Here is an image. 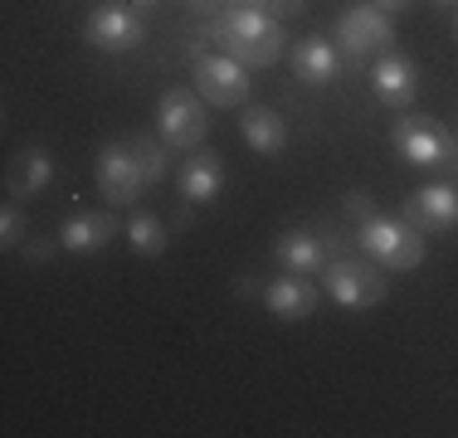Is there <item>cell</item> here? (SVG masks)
Wrapping results in <instances>:
<instances>
[{"label": "cell", "instance_id": "9a60e30c", "mask_svg": "<svg viewBox=\"0 0 458 438\" xmlns=\"http://www.w3.org/2000/svg\"><path fill=\"white\" fill-rule=\"evenodd\" d=\"M54 181V156L49 147H39V141H30L25 151H20L15 161H10L5 171V195L10 200H35V195H45Z\"/></svg>", "mask_w": 458, "mask_h": 438}, {"label": "cell", "instance_id": "4316f807", "mask_svg": "<svg viewBox=\"0 0 458 438\" xmlns=\"http://www.w3.org/2000/svg\"><path fill=\"white\" fill-rule=\"evenodd\" d=\"M234 5H264V0H234Z\"/></svg>", "mask_w": 458, "mask_h": 438}, {"label": "cell", "instance_id": "e0dca14e", "mask_svg": "<svg viewBox=\"0 0 458 438\" xmlns=\"http://www.w3.org/2000/svg\"><path fill=\"white\" fill-rule=\"evenodd\" d=\"M336 69H342V54H336V44L327 35H308L293 44V73L308 88H327L336 79Z\"/></svg>", "mask_w": 458, "mask_h": 438}, {"label": "cell", "instance_id": "484cf974", "mask_svg": "<svg viewBox=\"0 0 458 438\" xmlns=\"http://www.w3.org/2000/svg\"><path fill=\"white\" fill-rule=\"evenodd\" d=\"M123 5H137V10H151V5H161V0H123Z\"/></svg>", "mask_w": 458, "mask_h": 438}, {"label": "cell", "instance_id": "6da1fadb", "mask_svg": "<svg viewBox=\"0 0 458 438\" xmlns=\"http://www.w3.org/2000/svg\"><path fill=\"white\" fill-rule=\"evenodd\" d=\"M200 44H215L220 54L244 63V69H268V63L283 59L288 35H283V20H274L264 5H225L220 15L205 20L200 35L185 49H200Z\"/></svg>", "mask_w": 458, "mask_h": 438}, {"label": "cell", "instance_id": "8992f818", "mask_svg": "<svg viewBox=\"0 0 458 438\" xmlns=\"http://www.w3.org/2000/svg\"><path fill=\"white\" fill-rule=\"evenodd\" d=\"M390 141H395V151L410 161V166H424V171L458 166V141H454L439 122H434V117H424V113L395 117V127H390Z\"/></svg>", "mask_w": 458, "mask_h": 438}, {"label": "cell", "instance_id": "603a6c76", "mask_svg": "<svg viewBox=\"0 0 458 438\" xmlns=\"http://www.w3.org/2000/svg\"><path fill=\"white\" fill-rule=\"evenodd\" d=\"M54 244H59V239H54ZM54 244H45V239H25V258L30 263H45L54 254Z\"/></svg>", "mask_w": 458, "mask_h": 438}, {"label": "cell", "instance_id": "d6986e66", "mask_svg": "<svg viewBox=\"0 0 458 438\" xmlns=\"http://www.w3.org/2000/svg\"><path fill=\"white\" fill-rule=\"evenodd\" d=\"M127 244H132L141 258H157V254H166L171 234H166V224H161L151 210H137L132 219H127Z\"/></svg>", "mask_w": 458, "mask_h": 438}, {"label": "cell", "instance_id": "5bb4252c", "mask_svg": "<svg viewBox=\"0 0 458 438\" xmlns=\"http://www.w3.org/2000/svg\"><path fill=\"white\" fill-rule=\"evenodd\" d=\"M259 298H264V307L278 322H308V316L318 312V288H312L302 273H278V278H268L264 288H259Z\"/></svg>", "mask_w": 458, "mask_h": 438}, {"label": "cell", "instance_id": "44dd1931", "mask_svg": "<svg viewBox=\"0 0 458 438\" xmlns=\"http://www.w3.org/2000/svg\"><path fill=\"white\" fill-rule=\"evenodd\" d=\"M25 239H30V219L20 215V200H5L0 205V248H25Z\"/></svg>", "mask_w": 458, "mask_h": 438}, {"label": "cell", "instance_id": "277c9868", "mask_svg": "<svg viewBox=\"0 0 458 438\" xmlns=\"http://www.w3.org/2000/svg\"><path fill=\"white\" fill-rule=\"evenodd\" d=\"M157 137L171 151H195L210 137V103L195 88H166L157 103Z\"/></svg>", "mask_w": 458, "mask_h": 438}, {"label": "cell", "instance_id": "ac0fdd59", "mask_svg": "<svg viewBox=\"0 0 458 438\" xmlns=\"http://www.w3.org/2000/svg\"><path fill=\"white\" fill-rule=\"evenodd\" d=\"M239 137L259 151V156H278L288 147V122L274 107H239Z\"/></svg>", "mask_w": 458, "mask_h": 438}, {"label": "cell", "instance_id": "9c48e42d", "mask_svg": "<svg viewBox=\"0 0 458 438\" xmlns=\"http://www.w3.org/2000/svg\"><path fill=\"white\" fill-rule=\"evenodd\" d=\"M352 244L336 239V234H318V229H283L278 244H274V258H278L283 273H302V278H312V273H322L327 263H332L336 254H346Z\"/></svg>", "mask_w": 458, "mask_h": 438}, {"label": "cell", "instance_id": "7402d4cb", "mask_svg": "<svg viewBox=\"0 0 458 438\" xmlns=\"http://www.w3.org/2000/svg\"><path fill=\"white\" fill-rule=\"evenodd\" d=\"M181 5L191 10V15H205V20H210V15H220V10H225V0H181Z\"/></svg>", "mask_w": 458, "mask_h": 438}, {"label": "cell", "instance_id": "7a4b0ae2", "mask_svg": "<svg viewBox=\"0 0 458 438\" xmlns=\"http://www.w3.org/2000/svg\"><path fill=\"white\" fill-rule=\"evenodd\" d=\"M352 210H356V248L370 263H380L386 273H410L424 263V234L414 224H405L400 215H380L366 190H352Z\"/></svg>", "mask_w": 458, "mask_h": 438}, {"label": "cell", "instance_id": "ba28073f", "mask_svg": "<svg viewBox=\"0 0 458 438\" xmlns=\"http://www.w3.org/2000/svg\"><path fill=\"white\" fill-rule=\"evenodd\" d=\"M83 39L103 54H132L141 39H147V25H141V10L123 5V0H103V5L89 10L83 20Z\"/></svg>", "mask_w": 458, "mask_h": 438}, {"label": "cell", "instance_id": "7c38bea8", "mask_svg": "<svg viewBox=\"0 0 458 438\" xmlns=\"http://www.w3.org/2000/svg\"><path fill=\"white\" fill-rule=\"evenodd\" d=\"M400 219L414 224L420 234H444L458 224V190L454 185H420V190H410Z\"/></svg>", "mask_w": 458, "mask_h": 438}, {"label": "cell", "instance_id": "5b68a950", "mask_svg": "<svg viewBox=\"0 0 458 438\" xmlns=\"http://www.w3.org/2000/svg\"><path fill=\"white\" fill-rule=\"evenodd\" d=\"M322 292H327L336 307H346V312H366V307L386 302L390 282H386V273H380V263L336 254V258L322 268Z\"/></svg>", "mask_w": 458, "mask_h": 438}, {"label": "cell", "instance_id": "83f0119b", "mask_svg": "<svg viewBox=\"0 0 458 438\" xmlns=\"http://www.w3.org/2000/svg\"><path fill=\"white\" fill-rule=\"evenodd\" d=\"M434 5H444V10H449V5H458V0H434Z\"/></svg>", "mask_w": 458, "mask_h": 438}, {"label": "cell", "instance_id": "30bf717a", "mask_svg": "<svg viewBox=\"0 0 458 438\" xmlns=\"http://www.w3.org/2000/svg\"><path fill=\"white\" fill-rule=\"evenodd\" d=\"M93 181H98V195H103L107 205H137L147 175H141L137 156H132V141H107V147L98 151Z\"/></svg>", "mask_w": 458, "mask_h": 438}, {"label": "cell", "instance_id": "2e32d148", "mask_svg": "<svg viewBox=\"0 0 458 438\" xmlns=\"http://www.w3.org/2000/svg\"><path fill=\"white\" fill-rule=\"evenodd\" d=\"M113 239H117L113 205H107V210H83V215L64 219V229H59V248H69V254H98V248H107Z\"/></svg>", "mask_w": 458, "mask_h": 438}, {"label": "cell", "instance_id": "f1b7e54d", "mask_svg": "<svg viewBox=\"0 0 458 438\" xmlns=\"http://www.w3.org/2000/svg\"><path fill=\"white\" fill-rule=\"evenodd\" d=\"M454 39H458V15H454Z\"/></svg>", "mask_w": 458, "mask_h": 438}, {"label": "cell", "instance_id": "3957f363", "mask_svg": "<svg viewBox=\"0 0 458 438\" xmlns=\"http://www.w3.org/2000/svg\"><path fill=\"white\" fill-rule=\"evenodd\" d=\"M336 39H342V63L346 69H366L386 49H395V25L380 5H352L336 15Z\"/></svg>", "mask_w": 458, "mask_h": 438}, {"label": "cell", "instance_id": "4fadbf2b", "mask_svg": "<svg viewBox=\"0 0 458 438\" xmlns=\"http://www.w3.org/2000/svg\"><path fill=\"white\" fill-rule=\"evenodd\" d=\"M176 185H181V200H191V205L220 200V190H225V161H220V151H210V147L185 151V161H181V171H176Z\"/></svg>", "mask_w": 458, "mask_h": 438}, {"label": "cell", "instance_id": "8fae6325", "mask_svg": "<svg viewBox=\"0 0 458 438\" xmlns=\"http://www.w3.org/2000/svg\"><path fill=\"white\" fill-rule=\"evenodd\" d=\"M366 79H370L376 103L395 107V113H410V103L420 97V69H414V59H405V54H395V49L380 54L366 69Z\"/></svg>", "mask_w": 458, "mask_h": 438}, {"label": "cell", "instance_id": "cb8c5ba5", "mask_svg": "<svg viewBox=\"0 0 458 438\" xmlns=\"http://www.w3.org/2000/svg\"><path fill=\"white\" fill-rule=\"evenodd\" d=\"M264 10H268L274 20H283V15H298V10H302V0H264Z\"/></svg>", "mask_w": 458, "mask_h": 438}, {"label": "cell", "instance_id": "ffe728a7", "mask_svg": "<svg viewBox=\"0 0 458 438\" xmlns=\"http://www.w3.org/2000/svg\"><path fill=\"white\" fill-rule=\"evenodd\" d=\"M132 156H137V166L141 175H147V185H161L166 181V171H171V147L161 137H147V131H132Z\"/></svg>", "mask_w": 458, "mask_h": 438}, {"label": "cell", "instance_id": "d4e9b609", "mask_svg": "<svg viewBox=\"0 0 458 438\" xmlns=\"http://www.w3.org/2000/svg\"><path fill=\"white\" fill-rule=\"evenodd\" d=\"M370 5H380V10H386V15H390V20H395V15H405V10L414 5V0H370Z\"/></svg>", "mask_w": 458, "mask_h": 438}, {"label": "cell", "instance_id": "52a82bcc", "mask_svg": "<svg viewBox=\"0 0 458 438\" xmlns=\"http://www.w3.org/2000/svg\"><path fill=\"white\" fill-rule=\"evenodd\" d=\"M191 73H195V93L210 107H249V69L239 59L191 49Z\"/></svg>", "mask_w": 458, "mask_h": 438}]
</instances>
